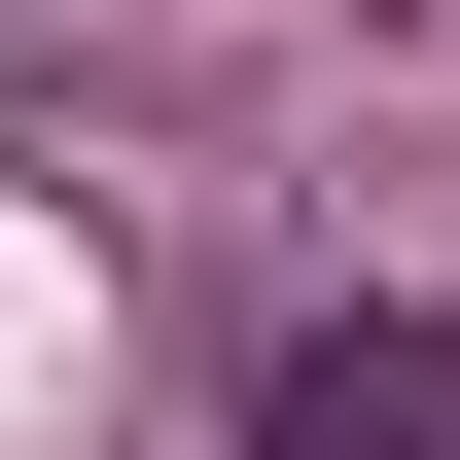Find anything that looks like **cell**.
<instances>
[{"instance_id":"6da1fadb","label":"cell","mask_w":460,"mask_h":460,"mask_svg":"<svg viewBox=\"0 0 460 460\" xmlns=\"http://www.w3.org/2000/svg\"><path fill=\"white\" fill-rule=\"evenodd\" d=\"M248 460H460V319H425V284L284 319V354H248Z\"/></svg>"}]
</instances>
